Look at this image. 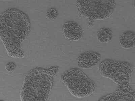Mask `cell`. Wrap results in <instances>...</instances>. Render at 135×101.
<instances>
[{
  "label": "cell",
  "mask_w": 135,
  "mask_h": 101,
  "mask_svg": "<svg viewBox=\"0 0 135 101\" xmlns=\"http://www.w3.org/2000/svg\"><path fill=\"white\" fill-rule=\"evenodd\" d=\"M135 36L134 32L126 31L122 34L119 38L120 46L123 48H132L135 46Z\"/></svg>",
  "instance_id": "ba28073f"
},
{
  "label": "cell",
  "mask_w": 135,
  "mask_h": 101,
  "mask_svg": "<svg viewBox=\"0 0 135 101\" xmlns=\"http://www.w3.org/2000/svg\"><path fill=\"white\" fill-rule=\"evenodd\" d=\"M113 36V31L108 27L101 28L97 32L98 39L101 43H108L111 40Z\"/></svg>",
  "instance_id": "9c48e42d"
},
{
  "label": "cell",
  "mask_w": 135,
  "mask_h": 101,
  "mask_svg": "<svg viewBox=\"0 0 135 101\" xmlns=\"http://www.w3.org/2000/svg\"><path fill=\"white\" fill-rule=\"evenodd\" d=\"M76 4L79 17L87 19L89 27L96 20L109 18L116 7L115 1H77Z\"/></svg>",
  "instance_id": "277c9868"
},
{
  "label": "cell",
  "mask_w": 135,
  "mask_h": 101,
  "mask_svg": "<svg viewBox=\"0 0 135 101\" xmlns=\"http://www.w3.org/2000/svg\"><path fill=\"white\" fill-rule=\"evenodd\" d=\"M134 67L125 61L107 59L100 63L99 70L104 77L109 78L118 84L116 93L127 98L135 97V92L129 86Z\"/></svg>",
  "instance_id": "3957f363"
},
{
  "label": "cell",
  "mask_w": 135,
  "mask_h": 101,
  "mask_svg": "<svg viewBox=\"0 0 135 101\" xmlns=\"http://www.w3.org/2000/svg\"><path fill=\"white\" fill-rule=\"evenodd\" d=\"M101 55L97 52L89 50L82 53L78 57L77 63L83 69H90L94 67L99 62Z\"/></svg>",
  "instance_id": "8992f818"
},
{
  "label": "cell",
  "mask_w": 135,
  "mask_h": 101,
  "mask_svg": "<svg viewBox=\"0 0 135 101\" xmlns=\"http://www.w3.org/2000/svg\"><path fill=\"white\" fill-rule=\"evenodd\" d=\"M62 31L65 37L72 41L79 40L83 36V30L81 26L73 21L66 22L62 26Z\"/></svg>",
  "instance_id": "52a82bcc"
},
{
  "label": "cell",
  "mask_w": 135,
  "mask_h": 101,
  "mask_svg": "<svg viewBox=\"0 0 135 101\" xmlns=\"http://www.w3.org/2000/svg\"><path fill=\"white\" fill-rule=\"evenodd\" d=\"M30 29L29 18L23 12L9 8L2 13L0 22L1 39L10 57H25L21 44L30 33Z\"/></svg>",
  "instance_id": "6da1fadb"
},
{
  "label": "cell",
  "mask_w": 135,
  "mask_h": 101,
  "mask_svg": "<svg viewBox=\"0 0 135 101\" xmlns=\"http://www.w3.org/2000/svg\"><path fill=\"white\" fill-rule=\"evenodd\" d=\"M57 67L36 68L25 77L20 97L22 101L48 100L54 84V77L58 73Z\"/></svg>",
  "instance_id": "7a4b0ae2"
},
{
  "label": "cell",
  "mask_w": 135,
  "mask_h": 101,
  "mask_svg": "<svg viewBox=\"0 0 135 101\" xmlns=\"http://www.w3.org/2000/svg\"><path fill=\"white\" fill-rule=\"evenodd\" d=\"M16 66V64L14 62H9L6 65V69L8 72H12L15 69Z\"/></svg>",
  "instance_id": "8fae6325"
},
{
  "label": "cell",
  "mask_w": 135,
  "mask_h": 101,
  "mask_svg": "<svg viewBox=\"0 0 135 101\" xmlns=\"http://www.w3.org/2000/svg\"><path fill=\"white\" fill-rule=\"evenodd\" d=\"M61 79L70 93L76 97H87L95 92V83L78 68L68 70L61 75Z\"/></svg>",
  "instance_id": "5b68a950"
},
{
  "label": "cell",
  "mask_w": 135,
  "mask_h": 101,
  "mask_svg": "<svg viewBox=\"0 0 135 101\" xmlns=\"http://www.w3.org/2000/svg\"><path fill=\"white\" fill-rule=\"evenodd\" d=\"M59 13L56 8H52L47 12L46 16L47 18L50 20H54L57 18Z\"/></svg>",
  "instance_id": "30bf717a"
}]
</instances>
